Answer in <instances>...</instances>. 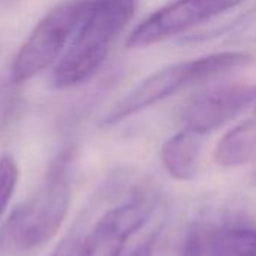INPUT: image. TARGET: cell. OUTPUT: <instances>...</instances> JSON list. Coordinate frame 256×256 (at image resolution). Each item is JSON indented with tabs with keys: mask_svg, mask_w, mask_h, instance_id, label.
<instances>
[{
	"mask_svg": "<svg viewBox=\"0 0 256 256\" xmlns=\"http://www.w3.org/2000/svg\"><path fill=\"white\" fill-rule=\"evenodd\" d=\"M156 243H158V234L154 232L144 243H141L129 256H154Z\"/></svg>",
	"mask_w": 256,
	"mask_h": 256,
	"instance_id": "9a60e30c",
	"label": "cell"
},
{
	"mask_svg": "<svg viewBox=\"0 0 256 256\" xmlns=\"http://www.w3.org/2000/svg\"><path fill=\"white\" fill-rule=\"evenodd\" d=\"M222 256H256V228L234 226L220 230Z\"/></svg>",
	"mask_w": 256,
	"mask_h": 256,
	"instance_id": "8fae6325",
	"label": "cell"
},
{
	"mask_svg": "<svg viewBox=\"0 0 256 256\" xmlns=\"http://www.w3.org/2000/svg\"><path fill=\"white\" fill-rule=\"evenodd\" d=\"M256 102V84L225 82L206 88L192 98L182 111L184 129L207 135Z\"/></svg>",
	"mask_w": 256,
	"mask_h": 256,
	"instance_id": "52a82bcc",
	"label": "cell"
},
{
	"mask_svg": "<svg viewBox=\"0 0 256 256\" xmlns=\"http://www.w3.org/2000/svg\"><path fill=\"white\" fill-rule=\"evenodd\" d=\"M218 36H228V39L232 40L256 42V8L249 10L246 15L237 18L230 26H225L222 30H214L210 33H201L198 36H192L188 42H200Z\"/></svg>",
	"mask_w": 256,
	"mask_h": 256,
	"instance_id": "7c38bea8",
	"label": "cell"
},
{
	"mask_svg": "<svg viewBox=\"0 0 256 256\" xmlns=\"http://www.w3.org/2000/svg\"><path fill=\"white\" fill-rule=\"evenodd\" d=\"M202 136L184 129L170 136L160 150L165 171L178 182H189L196 177L202 153Z\"/></svg>",
	"mask_w": 256,
	"mask_h": 256,
	"instance_id": "ba28073f",
	"label": "cell"
},
{
	"mask_svg": "<svg viewBox=\"0 0 256 256\" xmlns=\"http://www.w3.org/2000/svg\"><path fill=\"white\" fill-rule=\"evenodd\" d=\"M158 196L140 189L124 202L106 210L84 236L76 256H120L129 238L153 214Z\"/></svg>",
	"mask_w": 256,
	"mask_h": 256,
	"instance_id": "5b68a950",
	"label": "cell"
},
{
	"mask_svg": "<svg viewBox=\"0 0 256 256\" xmlns=\"http://www.w3.org/2000/svg\"><path fill=\"white\" fill-rule=\"evenodd\" d=\"M246 0H171L146 16L128 36L130 50L152 46L213 20Z\"/></svg>",
	"mask_w": 256,
	"mask_h": 256,
	"instance_id": "8992f818",
	"label": "cell"
},
{
	"mask_svg": "<svg viewBox=\"0 0 256 256\" xmlns=\"http://www.w3.org/2000/svg\"><path fill=\"white\" fill-rule=\"evenodd\" d=\"M72 162V148L56 156L39 188L2 225L0 252L9 255L28 254L56 237L70 207Z\"/></svg>",
	"mask_w": 256,
	"mask_h": 256,
	"instance_id": "6da1fadb",
	"label": "cell"
},
{
	"mask_svg": "<svg viewBox=\"0 0 256 256\" xmlns=\"http://www.w3.org/2000/svg\"><path fill=\"white\" fill-rule=\"evenodd\" d=\"M136 0H94L52 72L56 88L90 80L106 60L112 42L132 20Z\"/></svg>",
	"mask_w": 256,
	"mask_h": 256,
	"instance_id": "7a4b0ae2",
	"label": "cell"
},
{
	"mask_svg": "<svg viewBox=\"0 0 256 256\" xmlns=\"http://www.w3.org/2000/svg\"><path fill=\"white\" fill-rule=\"evenodd\" d=\"M214 159L220 166L236 168L256 159V118L230 129L218 142Z\"/></svg>",
	"mask_w": 256,
	"mask_h": 256,
	"instance_id": "9c48e42d",
	"label": "cell"
},
{
	"mask_svg": "<svg viewBox=\"0 0 256 256\" xmlns=\"http://www.w3.org/2000/svg\"><path fill=\"white\" fill-rule=\"evenodd\" d=\"M84 220H86V216H82L80 220H76L74 224V226L60 238V242L48 252L46 256H76L78 255V250H80V246H81V242L84 238V230H82V225H84Z\"/></svg>",
	"mask_w": 256,
	"mask_h": 256,
	"instance_id": "5bb4252c",
	"label": "cell"
},
{
	"mask_svg": "<svg viewBox=\"0 0 256 256\" xmlns=\"http://www.w3.org/2000/svg\"><path fill=\"white\" fill-rule=\"evenodd\" d=\"M182 256H222L220 230L206 222L194 225L183 242Z\"/></svg>",
	"mask_w": 256,
	"mask_h": 256,
	"instance_id": "30bf717a",
	"label": "cell"
},
{
	"mask_svg": "<svg viewBox=\"0 0 256 256\" xmlns=\"http://www.w3.org/2000/svg\"><path fill=\"white\" fill-rule=\"evenodd\" d=\"M20 170L12 154L0 156V218L9 206V201L16 189Z\"/></svg>",
	"mask_w": 256,
	"mask_h": 256,
	"instance_id": "4fadbf2b",
	"label": "cell"
},
{
	"mask_svg": "<svg viewBox=\"0 0 256 256\" xmlns=\"http://www.w3.org/2000/svg\"><path fill=\"white\" fill-rule=\"evenodd\" d=\"M252 62L250 54L243 51H220L198 58L168 64L136 84L104 117V126H112L147 108L174 96L176 93L208 81L230 70H236Z\"/></svg>",
	"mask_w": 256,
	"mask_h": 256,
	"instance_id": "3957f363",
	"label": "cell"
},
{
	"mask_svg": "<svg viewBox=\"0 0 256 256\" xmlns=\"http://www.w3.org/2000/svg\"><path fill=\"white\" fill-rule=\"evenodd\" d=\"M94 0H69L50 10L16 52L10 66V81L22 84L56 62L76 32Z\"/></svg>",
	"mask_w": 256,
	"mask_h": 256,
	"instance_id": "277c9868",
	"label": "cell"
}]
</instances>
